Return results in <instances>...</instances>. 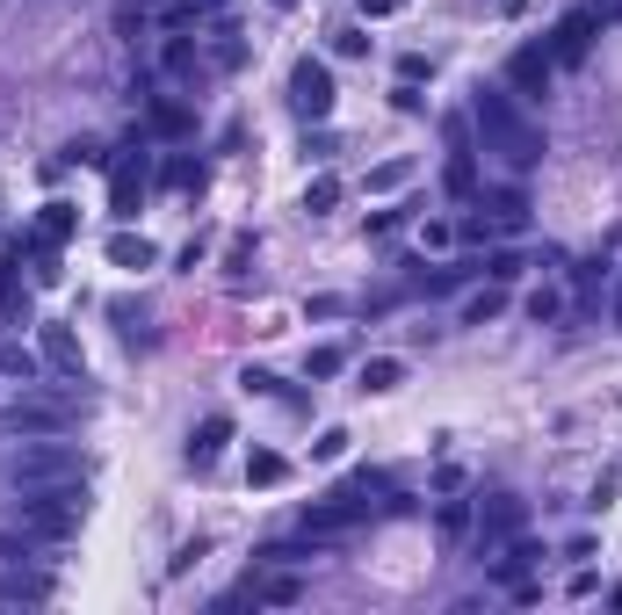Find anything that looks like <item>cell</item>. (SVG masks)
<instances>
[{"label": "cell", "mask_w": 622, "mask_h": 615, "mask_svg": "<svg viewBox=\"0 0 622 615\" xmlns=\"http://www.w3.org/2000/svg\"><path fill=\"white\" fill-rule=\"evenodd\" d=\"M528 319H536V326H557V319H565V290H536V297H528Z\"/></svg>", "instance_id": "f546056e"}, {"label": "cell", "mask_w": 622, "mask_h": 615, "mask_svg": "<svg viewBox=\"0 0 622 615\" xmlns=\"http://www.w3.org/2000/svg\"><path fill=\"white\" fill-rule=\"evenodd\" d=\"M601 22H622V0H608V8H601Z\"/></svg>", "instance_id": "b9f144b4"}, {"label": "cell", "mask_w": 622, "mask_h": 615, "mask_svg": "<svg viewBox=\"0 0 622 615\" xmlns=\"http://www.w3.org/2000/svg\"><path fill=\"white\" fill-rule=\"evenodd\" d=\"M406 181H413V160H384V167L362 174V189L369 196H391V189H406Z\"/></svg>", "instance_id": "603a6c76"}, {"label": "cell", "mask_w": 622, "mask_h": 615, "mask_svg": "<svg viewBox=\"0 0 622 615\" xmlns=\"http://www.w3.org/2000/svg\"><path fill=\"white\" fill-rule=\"evenodd\" d=\"M340 369H348V348H333V341L304 355V377H340Z\"/></svg>", "instance_id": "f1b7e54d"}, {"label": "cell", "mask_w": 622, "mask_h": 615, "mask_svg": "<svg viewBox=\"0 0 622 615\" xmlns=\"http://www.w3.org/2000/svg\"><path fill=\"white\" fill-rule=\"evenodd\" d=\"M145 189H152V152H145V145H131V152H123V160L109 167V210H116V218H138Z\"/></svg>", "instance_id": "ba28073f"}, {"label": "cell", "mask_w": 622, "mask_h": 615, "mask_svg": "<svg viewBox=\"0 0 622 615\" xmlns=\"http://www.w3.org/2000/svg\"><path fill=\"white\" fill-rule=\"evenodd\" d=\"M152 131L181 138V131H189V109H181V102H152Z\"/></svg>", "instance_id": "4dcf8cb0"}, {"label": "cell", "mask_w": 622, "mask_h": 615, "mask_svg": "<svg viewBox=\"0 0 622 615\" xmlns=\"http://www.w3.org/2000/svg\"><path fill=\"white\" fill-rule=\"evenodd\" d=\"M80 406H87V391H73V377L66 384H51V391H29L22 384V398L15 406H0V435H66V427L80 420Z\"/></svg>", "instance_id": "7a4b0ae2"}, {"label": "cell", "mask_w": 622, "mask_h": 615, "mask_svg": "<svg viewBox=\"0 0 622 615\" xmlns=\"http://www.w3.org/2000/svg\"><path fill=\"white\" fill-rule=\"evenodd\" d=\"M500 312H507V290H500V283H492V290H471V297H463V326H492Z\"/></svg>", "instance_id": "ffe728a7"}, {"label": "cell", "mask_w": 622, "mask_h": 615, "mask_svg": "<svg viewBox=\"0 0 622 615\" xmlns=\"http://www.w3.org/2000/svg\"><path fill=\"white\" fill-rule=\"evenodd\" d=\"M333 203H340V174H311L304 181V210H311V218H326Z\"/></svg>", "instance_id": "484cf974"}, {"label": "cell", "mask_w": 622, "mask_h": 615, "mask_svg": "<svg viewBox=\"0 0 622 615\" xmlns=\"http://www.w3.org/2000/svg\"><path fill=\"white\" fill-rule=\"evenodd\" d=\"M471 275H485V261H442V268H420L413 290H420V297H449V290L471 283Z\"/></svg>", "instance_id": "9a60e30c"}, {"label": "cell", "mask_w": 622, "mask_h": 615, "mask_svg": "<svg viewBox=\"0 0 622 615\" xmlns=\"http://www.w3.org/2000/svg\"><path fill=\"white\" fill-rule=\"evenodd\" d=\"M442 181H449V196H456V203H471V196H478V160H471V116H449V167H442Z\"/></svg>", "instance_id": "7c38bea8"}, {"label": "cell", "mask_w": 622, "mask_h": 615, "mask_svg": "<svg viewBox=\"0 0 622 615\" xmlns=\"http://www.w3.org/2000/svg\"><path fill=\"white\" fill-rule=\"evenodd\" d=\"M37 355H44V369H58V377H87V355H80V341H73V326H37Z\"/></svg>", "instance_id": "5bb4252c"}, {"label": "cell", "mask_w": 622, "mask_h": 615, "mask_svg": "<svg viewBox=\"0 0 622 615\" xmlns=\"http://www.w3.org/2000/svg\"><path fill=\"white\" fill-rule=\"evenodd\" d=\"M521 225H528V196L521 189H492L478 203V218H463V239H507Z\"/></svg>", "instance_id": "52a82bcc"}, {"label": "cell", "mask_w": 622, "mask_h": 615, "mask_svg": "<svg viewBox=\"0 0 622 615\" xmlns=\"http://www.w3.org/2000/svg\"><path fill=\"white\" fill-rule=\"evenodd\" d=\"M232 442V413H203L196 420V435H189V464H210L217 449Z\"/></svg>", "instance_id": "ac0fdd59"}, {"label": "cell", "mask_w": 622, "mask_h": 615, "mask_svg": "<svg viewBox=\"0 0 622 615\" xmlns=\"http://www.w3.org/2000/svg\"><path fill=\"white\" fill-rule=\"evenodd\" d=\"M398 80H413V87L434 80V58H427V51H406V58H398Z\"/></svg>", "instance_id": "d6a6232c"}, {"label": "cell", "mask_w": 622, "mask_h": 615, "mask_svg": "<svg viewBox=\"0 0 622 615\" xmlns=\"http://www.w3.org/2000/svg\"><path fill=\"white\" fill-rule=\"evenodd\" d=\"M471 131L485 138V152L507 174H528L543 160V131H536V116L521 109L514 87H478V95H471Z\"/></svg>", "instance_id": "6da1fadb"}, {"label": "cell", "mask_w": 622, "mask_h": 615, "mask_svg": "<svg viewBox=\"0 0 622 615\" xmlns=\"http://www.w3.org/2000/svg\"><path fill=\"white\" fill-rule=\"evenodd\" d=\"M333 51H340V58H369V37H362V29H340Z\"/></svg>", "instance_id": "8d00e7d4"}, {"label": "cell", "mask_w": 622, "mask_h": 615, "mask_svg": "<svg viewBox=\"0 0 622 615\" xmlns=\"http://www.w3.org/2000/svg\"><path fill=\"white\" fill-rule=\"evenodd\" d=\"M398 384H406V362L398 355H369L362 362V391H398Z\"/></svg>", "instance_id": "7402d4cb"}, {"label": "cell", "mask_w": 622, "mask_h": 615, "mask_svg": "<svg viewBox=\"0 0 622 615\" xmlns=\"http://www.w3.org/2000/svg\"><path fill=\"white\" fill-rule=\"evenodd\" d=\"M239 384H246V391H254V398H275V391H283V384H275V377H268V369H239Z\"/></svg>", "instance_id": "d590c367"}, {"label": "cell", "mask_w": 622, "mask_h": 615, "mask_svg": "<svg viewBox=\"0 0 622 615\" xmlns=\"http://www.w3.org/2000/svg\"><path fill=\"white\" fill-rule=\"evenodd\" d=\"M58 587H51V572L44 565H0V608H37V601H51Z\"/></svg>", "instance_id": "4fadbf2b"}, {"label": "cell", "mask_w": 622, "mask_h": 615, "mask_svg": "<svg viewBox=\"0 0 622 615\" xmlns=\"http://www.w3.org/2000/svg\"><path fill=\"white\" fill-rule=\"evenodd\" d=\"M0 377L37 384V377H44V355H37V348H22V341H8V348H0Z\"/></svg>", "instance_id": "44dd1931"}, {"label": "cell", "mask_w": 622, "mask_h": 615, "mask_svg": "<svg viewBox=\"0 0 622 615\" xmlns=\"http://www.w3.org/2000/svg\"><path fill=\"white\" fill-rule=\"evenodd\" d=\"M283 478H290V464H283L275 449H254V456H246V485H283Z\"/></svg>", "instance_id": "4316f807"}, {"label": "cell", "mask_w": 622, "mask_h": 615, "mask_svg": "<svg viewBox=\"0 0 622 615\" xmlns=\"http://www.w3.org/2000/svg\"><path fill=\"white\" fill-rule=\"evenodd\" d=\"M73 225H80L73 203H44V210H37V232H22V239H29V246H66Z\"/></svg>", "instance_id": "e0dca14e"}, {"label": "cell", "mask_w": 622, "mask_h": 615, "mask_svg": "<svg viewBox=\"0 0 622 615\" xmlns=\"http://www.w3.org/2000/svg\"><path fill=\"white\" fill-rule=\"evenodd\" d=\"M348 442H355L348 427H326V435L311 442V456H319V464H340V456H348Z\"/></svg>", "instance_id": "1f68e13d"}, {"label": "cell", "mask_w": 622, "mask_h": 615, "mask_svg": "<svg viewBox=\"0 0 622 615\" xmlns=\"http://www.w3.org/2000/svg\"><path fill=\"white\" fill-rule=\"evenodd\" d=\"M355 8H362V22H391V15H398V0H355Z\"/></svg>", "instance_id": "ab89813d"}, {"label": "cell", "mask_w": 622, "mask_h": 615, "mask_svg": "<svg viewBox=\"0 0 622 615\" xmlns=\"http://www.w3.org/2000/svg\"><path fill=\"white\" fill-rule=\"evenodd\" d=\"M73 478H87V464H80V449L66 435H29V449L8 456L15 492H44V485H73Z\"/></svg>", "instance_id": "277c9868"}, {"label": "cell", "mask_w": 622, "mask_h": 615, "mask_svg": "<svg viewBox=\"0 0 622 615\" xmlns=\"http://www.w3.org/2000/svg\"><path fill=\"white\" fill-rule=\"evenodd\" d=\"M550 80H557V58H550V44H521V51L507 58V87H514L521 102L550 95Z\"/></svg>", "instance_id": "8fae6325"}, {"label": "cell", "mask_w": 622, "mask_h": 615, "mask_svg": "<svg viewBox=\"0 0 622 615\" xmlns=\"http://www.w3.org/2000/svg\"><path fill=\"white\" fill-rule=\"evenodd\" d=\"M225 275H232V283H246V275H254V232H239V239L225 246Z\"/></svg>", "instance_id": "83f0119b"}, {"label": "cell", "mask_w": 622, "mask_h": 615, "mask_svg": "<svg viewBox=\"0 0 622 615\" xmlns=\"http://www.w3.org/2000/svg\"><path fill=\"white\" fill-rule=\"evenodd\" d=\"M160 73L174 87H203L210 80V51L189 37V29H167V44H160Z\"/></svg>", "instance_id": "9c48e42d"}, {"label": "cell", "mask_w": 622, "mask_h": 615, "mask_svg": "<svg viewBox=\"0 0 622 615\" xmlns=\"http://www.w3.org/2000/svg\"><path fill=\"white\" fill-rule=\"evenodd\" d=\"M521 521H528V507L514 500V492H492V500H478V529H471V550H478V558H492V550H507V543L521 536Z\"/></svg>", "instance_id": "5b68a950"}, {"label": "cell", "mask_w": 622, "mask_h": 615, "mask_svg": "<svg viewBox=\"0 0 622 615\" xmlns=\"http://www.w3.org/2000/svg\"><path fill=\"white\" fill-rule=\"evenodd\" d=\"M109 319H116V326H131V333L145 326V319H138V304H131V297H116V304H109Z\"/></svg>", "instance_id": "60d3db41"}, {"label": "cell", "mask_w": 622, "mask_h": 615, "mask_svg": "<svg viewBox=\"0 0 622 615\" xmlns=\"http://www.w3.org/2000/svg\"><path fill=\"white\" fill-rule=\"evenodd\" d=\"M268 8H275V15H290V8H297V0H268Z\"/></svg>", "instance_id": "7bdbcfd3"}, {"label": "cell", "mask_w": 622, "mask_h": 615, "mask_svg": "<svg viewBox=\"0 0 622 615\" xmlns=\"http://www.w3.org/2000/svg\"><path fill=\"white\" fill-rule=\"evenodd\" d=\"M109 261L116 268H152V261H160V246H152L145 232H109Z\"/></svg>", "instance_id": "d6986e66"}, {"label": "cell", "mask_w": 622, "mask_h": 615, "mask_svg": "<svg viewBox=\"0 0 622 615\" xmlns=\"http://www.w3.org/2000/svg\"><path fill=\"white\" fill-rule=\"evenodd\" d=\"M384 492H391V478H384V471H355L340 492H326V500H311V507H304V529L340 543V536L355 529V521H369V514H377V500H384Z\"/></svg>", "instance_id": "3957f363"}, {"label": "cell", "mask_w": 622, "mask_h": 615, "mask_svg": "<svg viewBox=\"0 0 622 615\" xmlns=\"http://www.w3.org/2000/svg\"><path fill=\"white\" fill-rule=\"evenodd\" d=\"M160 189H181V196H196V189H203V167L189 160V152H181V160H167V167H160Z\"/></svg>", "instance_id": "d4e9b609"}, {"label": "cell", "mask_w": 622, "mask_h": 615, "mask_svg": "<svg viewBox=\"0 0 622 615\" xmlns=\"http://www.w3.org/2000/svg\"><path fill=\"white\" fill-rule=\"evenodd\" d=\"M463 521H471V507L449 500V507H442V536H463Z\"/></svg>", "instance_id": "f35d334b"}, {"label": "cell", "mask_w": 622, "mask_h": 615, "mask_svg": "<svg viewBox=\"0 0 622 615\" xmlns=\"http://www.w3.org/2000/svg\"><path fill=\"white\" fill-rule=\"evenodd\" d=\"M391 102H398V109H406V116H420V109H427V95H420V87H413V80H398V87H391Z\"/></svg>", "instance_id": "e575fe53"}, {"label": "cell", "mask_w": 622, "mask_h": 615, "mask_svg": "<svg viewBox=\"0 0 622 615\" xmlns=\"http://www.w3.org/2000/svg\"><path fill=\"white\" fill-rule=\"evenodd\" d=\"M0 319H8V326H29V290L8 275V261H0Z\"/></svg>", "instance_id": "cb8c5ba5"}, {"label": "cell", "mask_w": 622, "mask_h": 615, "mask_svg": "<svg viewBox=\"0 0 622 615\" xmlns=\"http://www.w3.org/2000/svg\"><path fill=\"white\" fill-rule=\"evenodd\" d=\"M601 29H608V22H601V8H572L565 22L550 29V58H557V66H579V58L594 51V37H601Z\"/></svg>", "instance_id": "30bf717a"}, {"label": "cell", "mask_w": 622, "mask_h": 615, "mask_svg": "<svg viewBox=\"0 0 622 615\" xmlns=\"http://www.w3.org/2000/svg\"><path fill=\"white\" fill-rule=\"evenodd\" d=\"M485 275H492V283H514V275H521V254H485Z\"/></svg>", "instance_id": "836d02e7"}, {"label": "cell", "mask_w": 622, "mask_h": 615, "mask_svg": "<svg viewBox=\"0 0 622 615\" xmlns=\"http://www.w3.org/2000/svg\"><path fill=\"white\" fill-rule=\"evenodd\" d=\"M290 109L304 123L333 116V66H326V58H297V66H290Z\"/></svg>", "instance_id": "8992f818"}, {"label": "cell", "mask_w": 622, "mask_h": 615, "mask_svg": "<svg viewBox=\"0 0 622 615\" xmlns=\"http://www.w3.org/2000/svg\"><path fill=\"white\" fill-rule=\"evenodd\" d=\"M246 594H254V608H297L304 601V579L297 572H261Z\"/></svg>", "instance_id": "2e32d148"}, {"label": "cell", "mask_w": 622, "mask_h": 615, "mask_svg": "<svg viewBox=\"0 0 622 615\" xmlns=\"http://www.w3.org/2000/svg\"><path fill=\"white\" fill-rule=\"evenodd\" d=\"M398 225H406V210H377V218H369V239H391Z\"/></svg>", "instance_id": "74e56055"}]
</instances>
